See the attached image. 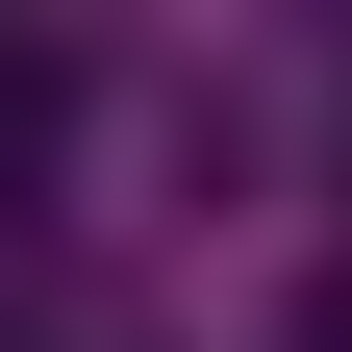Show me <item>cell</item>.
I'll use <instances>...</instances> for the list:
<instances>
[{
    "instance_id": "1",
    "label": "cell",
    "mask_w": 352,
    "mask_h": 352,
    "mask_svg": "<svg viewBox=\"0 0 352 352\" xmlns=\"http://www.w3.org/2000/svg\"><path fill=\"white\" fill-rule=\"evenodd\" d=\"M51 126H76V76H51V51H0V201L51 176Z\"/></svg>"
}]
</instances>
